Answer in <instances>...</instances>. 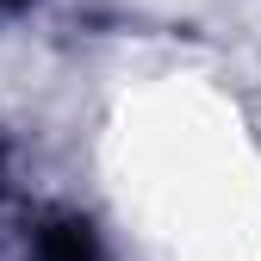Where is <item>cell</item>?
<instances>
[{
	"label": "cell",
	"mask_w": 261,
	"mask_h": 261,
	"mask_svg": "<svg viewBox=\"0 0 261 261\" xmlns=\"http://www.w3.org/2000/svg\"><path fill=\"white\" fill-rule=\"evenodd\" d=\"M38 261H106V255H100V237L81 218H50L38 230Z\"/></svg>",
	"instance_id": "6da1fadb"
}]
</instances>
